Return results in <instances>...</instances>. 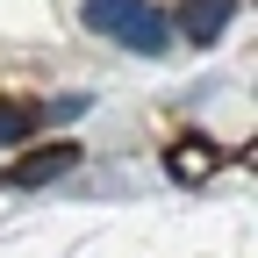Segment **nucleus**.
<instances>
[{
    "mask_svg": "<svg viewBox=\"0 0 258 258\" xmlns=\"http://www.w3.org/2000/svg\"><path fill=\"white\" fill-rule=\"evenodd\" d=\"M86 22L108 29V36L122 50H137V57H165L172 50V22L158 15L151 0H86Z\"/></svg>",
    "mask_w": 258,
    "mask_h": 258,
    "instance_id": "obj_1",
    "label": "nucleus"
},
{
    "mask_svg": "<svg viewBox=\"0 0 258 258\" xmlns=\"http://www.w3.org/2000/svg\"><path fill=\"white\" fill-rule=\"evenodd\" d=\"M222 22H230V0H186V8H179L186 43H215V36H222Z\"/></svg>",
    "mask_w": 258,
    "mask_h": 258,
    "instance_id": "obj_2",
    "label": "nucleus"
},
{
    "mask_svg": "<svg viewBox=\"0 0 258 258\" xmlns=\"http://www.w3.org/2000/svg\"><path fill=\"white\" fill-rule=\"evenodd\" d=\"M64 165H72V151H43V158H29L15 179H22V186H36V179H50V172H64Z\"/></svg>",
    "mask_w": 258,
    "mask_h": 258,
    "instance_id": "obj_3",
    "label": "nucleus"
},
{
    "mask_svg": "<svg viewBox=\"0 0 258 258\" xmlns=\"http://www.w3.org/2000/svg\"><path fill=\"white\" fill-rule=\"evenodd\" d=\"M22 129H36V108H15V101H0V144H15Z\"/></svg>",
    "mask_w": 258,
    "mask_h": 258,
    "instance_id": "obj_4",
    "label": "nucleus"
}]
</instances>
